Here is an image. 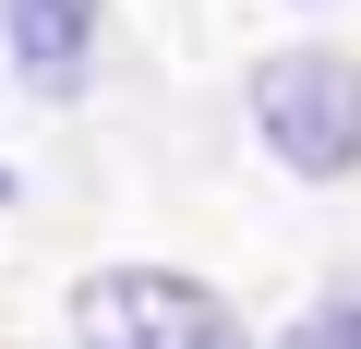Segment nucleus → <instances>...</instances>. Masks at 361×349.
<instances>
[{
    "instance_id": "1",
    "label": "nucleus",
    "mask_w": 361,
    "mask_h": 349,
    "mask_svg": "<svg viewBox=\"0 0 361 349\" xmlns=\"http://www.w3.org/2000/svg\"><path fill=\"white\" fill-rule=\"evenodd\" d=\"M253 133L277 169H301V181H337V169H361V61L337 49H277L253 73Z\"/></svg>"
},
{
    "instance_id": "2",
    "label": "nucleus",
    "mask_w": 361,
    "mask_h": 349,
    "mask_svg": "<svg viewBox=\"0 0 361 349\" xmlns=\"http://www.w3.org/2000/svg\"><path fill=\"white\" fill-rule=\"evenodd\" d=\"M73 337H97V349H229L241 313H229V289H205V277L97 265V277L73 289Z\"/></svg>"
},
{
    "instance_id": "4",
    "label": "nucleus",
    "mask_w": 361,
    "mask_h": 349,
    "mask_svg": "<svg viewBox=\"0 0 361 349\" xmlns=\"http://www.w3.org/2000/svg\"><path fill=\"white\" fill-rule=\"evenodd\" d=\"M301 337H313V349H349V337H361V301H325V313H313Z\"/></svg>"
},
{
    "instance_id": "3",
    "label": "nucleus",
    "mask_w": 361,
    "mask_h": 349,
    "mask_svg": "<svg viewBox=\"0 0 361 349\" xmlns=\"http://www.w3.org/2000/svg\"><path fill=\"white\" fill-rule=\"evenodd\" d=\"M0 37H13L25 85L73 97V85H85V61H97V0H0Z\"/></svg>"
}]
</instances>
